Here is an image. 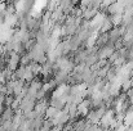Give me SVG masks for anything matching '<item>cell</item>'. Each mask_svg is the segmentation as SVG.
<instances>
[{
	"instance_id": "2",
	"label": "cell",
	"mask_w": 133,
	"mask_h": 131,
	"mask_svg": "<svg viewBox=\"0 0 133 131\" xmlns=\"http://www.w3.org/2000/svg\"><path fill=\"white\" fill-rule=\"evenodd\" d=\"M112 54V49L111 48H103L99 53V57L101 58H105V57H110Z\"/></svg>"
},
{
	"instance_id": "1",
	"label": "cell",
	"mask_w": 133,
	"mask_h": 131,
	"mask_svg": "<svg viewBox=\"0 0 133 131\" xmlns=\"http://www.w3.org/2000/svg\"><path fill=\"white\" fill-rule=\"evenodd\" d=\"M19 63H21V57H19V54H17V53H14V51L9 53V58H8V68H9L10 71L17 70V66H18Z\"/></svg>"
},
{
	"instance_id": "3",
	"label": "cell",
	"mask_w": 133,
	"mask_h": 131,
	"mask_svg": "<svg viewBox=\"0 0 133 131\" xmlns=\"http://www.w3.org/2000/svg\"><path fill=\"white\" fill-rule=\"evenodd\" d=\"M111 26H112V22H111L110 19H105V22H103L102 26H101V30H102V31H109V30L111 28Z\"/></svg>"
}]
</instances>
